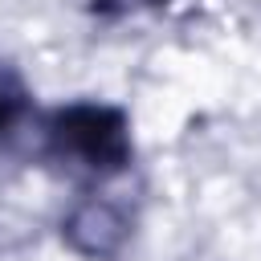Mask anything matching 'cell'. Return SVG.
I'll return each instance as SVG.
<instances>
[{"label": "cell", "mask_w": 261, "mask_h": 261, "mask_svg": "<svg viewBox=\"0 0 261 261\" xmlns=\"http://www.w3.org/2000/svg\"><path fill=\"white\" fill-rule=\"evenodd\" d=\"M20 110H24V86L8 65H0V135L20 118Z\"/></svg>", "instance_id": "3957f363"}, {"label": "cell", "mask_w": 261, "mask_h": 261, "mask_svg": "<svg viewBox=\"0 0 261 261\" xmlns=\"http://www.w3.org/2000/svg\"><path fill=\"white\" fill-rule=\"evenodd\" d=\"M69 241L86 253V257H114L126 241V220L114 204L106 200H86L73 208L69 224H65Z\"/></svg>", "instance_id": "7a4b0ae2"}, {"label": "cell", "mask_w": 261, "mask_h": 261, "mask_svg": "<svg viewBox=\"0 0 261 261\" xmlns=\"http://www.w3.org/2000/svg\"><path fill=\"white\" fill-rule=\"evenodd\" d=\"M49 139H53V155L65 159V167L90 171V175H110L130 155L126 122L110 106H69V110H61L53 118Z\"/></svg>", "instance_id": "6da1fadb"}]
</instances>
